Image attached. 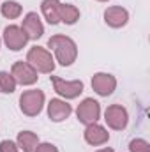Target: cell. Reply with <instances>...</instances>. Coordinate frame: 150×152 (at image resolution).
<instances>
[{
    "label": "cell",
    "instance_id": "obj_13",
    "mask_svg": "<svg viewBox=\"0 0 150 152\" xmlns=\"http://www.w3.org/2000/svg\"><path fill=\"white\" fill-rule=\"evenodd\" d=\"M110 140V133L99 124H88L85 129V142L90 145H103Z\"/></svg>",
    "mask_w": 150,
    "mask_h": 152
},
{
    "label": "cell",
    "instance_id": "obj_6",
    "mask_svg": "<svg viewBox=\"0 0 150 152\" xmlns=\"http://www.w3.org/2000/svg\"><path fill=\"white\" fill-rule=\"evenodd\" d=\"M104 120H106V124H108L111 129L122 131V129H125V126H127V122H129V117H127V112H125L124 106H120V104H111V106H108L106 112H104Z\"/></svg>",
    "mask_w": 150,
    "mask_h": 152
},
{
    "label": "cell",
    "instance_id": "obj_1",
    "mask_svg": "<svg viewBox=\"0 0 150 152\" xmlns=\"http://www.w3.org/2000/svg\"><path fill=\"white\" fill-rule=\"evenodd\" d=\"M48 46L55 51L57 60L62 66H71L78 57V48L76 42L67 36H53L48 39Z\"/></svg>",
    "mask_w": 150,
    "mask_h": 152
},
{
    "label": "cell",
    "instance_id": "obj_20",
    "mask_svg": "<svg viewBox=\"0 0 150 152\" xmlns=\"http://www.w3.org/2000/svg\"><path fill=\"white\" fill-rule=\"evenodd\" d=\"M0 152H18V147L11 140H4L0 142Z\"/></svg>",
    "mask_w": 150,
    "mask_h": 152
},
{
    "label": "cell",
    "instance_id": "obj_5",
    "mask_svg": "<svg viewBox=\"0 0 150 152\" xmlns=\"http://www.w3.org/2000/svg\"><path fill=\"white\" fill-rule=\"evenodd\" d=\"M76 115H78V120L81 122V124H95L97 122V118H99V115H101V106H99V103L95 101V99H85L79 106H78V110H76Z\"/></svg>",
    "mask_w": 150,
    "mask_h": 152
},
{
    "label": "cell",
    "instance_id": "obj_12",
    "mask_svg": "<svg viewBox=\"0 0 150 152\" xmlns=\"http://www.w3.org/2000/svg\"><path fill=\"white\" fill-rule=\"evenodd\" d=\"M104 21L113 28H120V27H124L129 21V12L124 7H118V5L108 7L104 11Z\"/></svg>",
    "mask_w": 150,
    "mask_h": 152
},
{
    "label": "cell",
    "instance_id": "obj_19",
    "mask_svg": "<svg viewBox=\"0 0 150 152\" xmlns=\"http://www.w3.org/2000/svg\"><path fill=\"white\" fill-rule=\"evenodd\" d=\"M129 151L131 152H150V145H149V142L138 138V140H133L129 143Z\"/></svg>",
    "mask_w": 150,
    "mask_h": 152
},
{
    "label": "cell",
    "instance_id": "obj_8",
    "mask_svg": "<svg viewBox=\"0 0 150 152\" xmlns=\"http://www.w3.org/2000/svg\"><path fill=\"white\" fill-rule=\"evenodd\" d=\"M4 41H5V44H7V48L9 50H12V51H20V50H23L25 48V44H27V34L20 28V27H16V25H9V27H5V30H4Z\"/></svg>",
    "mask_w": 150,
    "mask_h": 152
},
{
    "label": "cell",
    "instance_id": "obj_18",
    "mask_svg": "<svg viewBox=\"0 0 150 152\" xmlns=\"http://www.w3.org/2000/svg\"><path fill=\"white\" fill-rule=\"evenodd\" d=\"M2 14L9 20H14L21 14V5L18 2H4L2 4Z\"/></svg>",
    "mask_w": 150,
    "mask_h": 152
},
{
    "label": "cell",
    "instance_id": "obj_10",
    "mask_svg": "<svg viewBox=\"0 0 150 152\" xmlns=\"http://www.w3.org/2000/svg\"><path fill=\"white\" fill-rule=\"evenodd\" d=\"M21 30L27 34L28 39H39L44 34V27L41 23V18L37 16V12H28L23 20V27Z\"/></svg>",
    "mask_w": 150,
    "mask_h": 152
},
{
    "label": "cell",
    "instance_id": "obj_3",
    "mask_svg": "<svg viewBox=\"0 0 150 152\" xmlns=\"http://www.w3.org/2000/svg\"><path fill=\"white\" fill-rule=\"evenodd\" d=\"M42 104H44V94H42V90H37V88L25 90L20 97V108L27 117L39 115L42 110Z\"/></svg>",
    "mask_w": 150,
    "mask_h": 152
},
{
    "label": "cell",
    "instance_id": "obj_22",
    "mask_svg": "<svg viewBox=\"0 0 150 152\" xmlns=\"http://www.w3.org/2000/svg\"><path fill=\"white\" fill-rule=\"evenodd\" d=\"M97 152H113V149H110V147H106V149H101V151H97Z\"/></svg>",
    "mask_w": 150,
    "mask_h": 152
},
{
    "label": "cell",
    "instance_id": "obj_15",
    "mask_svg": "<svg viewBox=\"0 0 150 152\" xmlns=\"http://www.w3.org/2000/svg\"><path fill=\"white\" fill-rule=\"evenodd\" d=\"M58 5H60L58 0H42V4H41L42 14H44L46 21H48L50 25L60 23V18H58Z\"/></svg>",
    "mask_w": 150,
    "mask_h": 152
},
{
    "label": "cell",
    "instance_id": "obj_17",
    "mask_svg": "<svg viewBox=\"0 0 150 152\" xmlns=\"http://www.w3.org/2000/svg\"><path fill=\"white\" fill-rule=\"evenodd\" d=\"M14 88H16L14 78L9 75V73H5V71H0V92H4V94H12Z\"/></svg>",
    "mask_w": 150,
    "mask_h": 152
},
{
    "label": "cell",
    "instance_id": "obj_16",
    "mask_svg": "<svg viewBox=\"0 0 150 152\" xmlns=\"http://www.w3.org/2000/svg\"><path fill=\"white\" fill-rule=\"evenodd\" d=\"M58 18L60 21H64L66 25H74L79 20V11L71 4H60L58 5Z\"/></svg>",
    "mask_w": 150,
    "mask_h": 152
},
{
    "label": "cell",
    "instance_id": "obj_14",
    "mask_svg": "<svg viewBox=\"0 0 150 152\" xmlns=\"http://www.w3.org/2000/svg\"><path fill=\"white\" fill-rule=\"evenodd\" d=\"M39 145V138L32 131H21L18 134V147L23 152H36Z\"/></svg>",
    "mask_w": 150,
    "mask_h": 152
},
{
    "label": "cell",
    "instance_id": "obj_11",
    "mask_svg": "<svg viewBox=\"0 0 150 152\" xmlns=\"http://www.w3.org/2000/svg\"><path fill=\"white\" fill-rule=\"evenodd\" d=\"M71 113H73L71 104H67L62 99H51L50 104H48V117L53 122H62V120H66Z\"/></svg>",
    "mask_w": 150,
    "mask_h": 152
},
{
    "label": "cell",
    "instance_id": "obj_21",
    "mask_svg": "<svg viewBox=\"0 0 150 152\" xmlns=\"http://www.w3.org/2000/svg\"><path fill=\"white\" fill-rule=\"evenodd\" d=\"M36 152H58V149L55 145H51V143H41V145H37Z\"/></svg>",
    "mask_w": 150,
    "mask_h": 152
},
{
    "label": "cell",
    "instance_id": "obj_2",
    "mask_svg": "<svg viewBox=\"0 0 150 152\" xmlns=\"http://www.w3.org/2000/svg\"><path fill=\"white\" fill-rule=\"evenodd\" d=\"M27 62L39 73H53L55 69V62H53V57L50 51H46L44 48L41 46H34L30 48L28 55H27Z\"/></svg>",
    "mask_w": 150,
    "mask_h": 152
},
{
    "label": "cell",
    "instance_id": "obj_4",
    "mask_svg": "<svg viewBox=\"0 0 150 152\" xmlns=\"http://www.w3.org/2000/svg\"><path fill=\"white\" fill-rule=\"evenodd\" d=\"M51 83L55 87V92L60 94L66 99H74L83 92V81L74 80V81H66L58 76H51Z\"/></svg>",
    "mask_w": 150,
    "mask_h": 152
},
{
    "label": "cell",
    "instance_id": "obj_9",
    "mask_svg": "<svg viewBox=\"0 0 150 152\" xmlns=\"http://www.w3.org/2000/svg\"><path fill=\"white\" fill-rule=\"evenodd\" d=\"M115 87H117V80H115V76L108 75V73H97V75L92 76V88L99 96L113 94Z\"/></svg>",
    "mask_w": 150,
    "mask_h": 152
},
{
    "label": "cell",
    "instance_id": "obj_23",
    "mask_svg": "<svg viewBox=\"0 0 150 152\" xmlns=\"http://www.w3.org/2000/svg\"><path fill=\"white\" fill-rule=\"evenodd\" d=\"M99 2H108V0H99Z\"/></svg>",
    "mask_w": 150,
    "mask_h": 152
},
{
    "label": "cell",
    "instance_id": "obj_7",
    "mask_svg": "<svg viewBox=\"0 0 150 152\" xmlns=\"http://www.w3.org/2000/svg\"><path fill=\"white\" fill-rule=\"evenodd\" d=\"M11 76L14 78L16 83H21V85H34L37 81V71L28 62H14L11 69Z\"/></svg>",
    "mask_w": 150,
    "mask_h": 152
}]
</instances>
